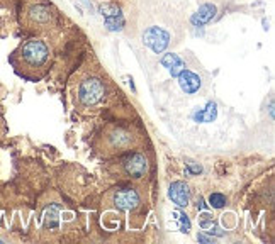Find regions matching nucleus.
Masks as SVG:
<instances>
[{
  "label": "nucleus",
  "instance_id": "1",
  "mask_svg": "<svg viewBox=\"0 0 275 244\" xmlns=\"http://www.w3.org/2000/svg\"><path fill=\"white\" fill-rule=\"evenodd\" d=\"M19 58L26 66L29 68H39L43 66L48 58H50V50L46 42L41 39H29L26 41L19 50Z\"/></svg>",
  "mask_w": 275,
  "mask_h": 244
},
{
  "label": "nucleus",
  "instance_id": "2",
  "mask_svg": "<svg viewBox=\"0 0 275 244\" xmlns=\"http://www.w3.org/2000/svg\"><path fill=\"white\" fill-rule=\"evenodd\" d=\"M105 86L99 78H89L78 86V100L85 107H94L104 99Z\"/></svg>",
  "mask_w": 275,
  "mask_h": 244
},
{
  "label": "nucleus",
  "instance_id": "3",
  "mask_svg": "<svg viewBox=\"0 0 275 244\" xmlns=\"http://www.w3.org/2000/svg\"><path fill=\"white\" fill-rule=\"evenodd\" d=\"M143 45L148 46L155 54L163 53L170 45V32H166L161 27H148L143 34Z\"/></svg>",
  "mask_w": 275,
  "mask_h": 244
},
{
  "label": "nucleus",
  "instance_id": "4",
  "mask_svg": "<svg viewBox=\"0 0 275 244\" xmlns=\"http://www.w3.org/2000/svg\"><path fill=\"white\" fill-rule=\"evenodd\" d=\"M122 168L129 176L141 178L148 170V161L141 153H131L122 160Z\"/></svg>",
  "mask_w": 275,
  "mask_h": 244
},
{
  "label": "nucleus",
  "instance_id": "5",
  "mask_svg": "<svg viewBox=\"0 0 275 244\" xmlns=\"http://www.w3.org/2000/svg\"><path fill=\"white\" fill-rule=\"evenodd\" d=\"M114 205L116 209L124 210H134L139 205V195L136 193V190L133 188H122V190H117L114 193Z\"/></svg>",
  "mask_w": 275,
  "mask_h": 244
},
{
  "label": "nucleus",
  "instance_id": "6",
  "mask_svg": "<svg viewBox=\"0 0 275 244\" xmlns=\"http://www.w3.org/2000/svg\"><path fill=\"white\" fill-rule=\"evenodd\" d=\"M177 80H179V85L180 88L185 92V94L192 95L196 94V92H199V88H201L202 85V80L199 75H196L194 72H191V70L183 68L182 72L179 73V77H177Z\"/></svg>",
  "mask_w": 275,
  "mask_h": 244
},
{
  "label": "nucleus",
  "instance_id": "7",
  "mask_svg": "<svg viewBox=\"0 0 275 244\" xmlns=\"http://www.w3.org/2000/svg\"><path fill=\"white\" fill-rule=\"evenodd\" d=\"M168 197L177 207H187L191 200V190L183 182H174L168 188Z\"/></svg>",
  "mask_w": 275,
  "mask_h": 244
},
{
  "label": "nucleus",
  "instance_id": "8",
  "mask_svg": "<svg viewBox=\"0 0 275 244\" xmlns=\"http://www.w3.org/2000/svg\"><path fill=\"white\" fill-rule=\"evenodd\" d=\"M216 12H218V9H216L214 4H202L197 12L191 17V23H192L194 27H202V26L211 23V20L214 19Z\"/></svg>",
  "mask_w": 275,
  "mask_h": 244
},
{
  "label": "nucleus",
  "instance_id": "9",
  "mask_svg": "<svg viewBox=\"0 0 275 244\" xmlns=\"http://www.w3.org/2000/svg\"><path fill=\"white\" fill-rule=\"evenodd\" d=\"M160 63H161V66L168 70V73L172 75V77H179V73L182 72L183 68H185V63H183V59L179 56V54H175V53H166L161 56L160 59Z\"/></svg>",
  "mask_w": 275,
  "mask_h": 244
},
{
  "label": "nucleus",
  "instance_id": "10",
  "mask_svg": "<svg viewBox=\"0 0 275 244\" xmlns=\"http://www.w3.org/2000/svg\"><path fill=\"white\" fill-rule=\"evenodd\" d=\"M218 117V105L216 102H207V105L204 108H197L196 112L192 114V119L196 122H213Z\"/></svg>",
  "mask_w": 275,
  "mask_h": 244
},
{
  "label": "nucleus",
  "instance_id": "11",
  "mask_svg": "<svg viewBox=\"0 0 275 244\" xmlns=\"http://www.w3.org/2000/svg\"><path fill=\"white\" fill-rule=\"evenodd\" d=\"M109 139L114 148L122 149V148H128L129 143H131V134L128 131H124V129H116V131H112V134L109 136Z\"/></svg>",
  "mask_w": 275,
  "mask_h": 244
},
{
  "label": "nucleus",
  "instance_id": "12",
  "mask_svg": "<svg viewBox=\"0 0 275 244\" xmlns=\"http://www.w3.org/2000/svg\"><path fill=\"white\" fill-rule=\"evenodd\" d=\"M29 17L32 20H36V23H48V20L51 19V10L46 7V5H32V7L29 9Z\"/></svg>",
  "mask_w": 275,
  "mask_h": 244
},
{
  "label": "nucleus",
  "instance_id": "13",
  "mask_svg": "<svg viewBox=\"0 0 275 244\" xmlns=\"http://www.w3.org/2000/svg\"><path fill=\"white\" fill-rule=\"evenodd\" d=\"M104 24L109 31L117 32V31H122L126 20H124V15L121 12V14H116V15H109V17H104Z\"/></svg>",
  "mask_w": 275,
  "mask_h": 244
},
{
  "label": "nucleus",
  "instance_id": "14",
  "mask_svg": "<svg viewBox=\"0 0 275 244\" xmlns=\"http://www.w3.org/2000/svg\"><path fill=\"white\" fill-rule=\"evenodd\" d=\"M226 204H228V198H226L223 193L216 192L209 195V205H211L213 209H223L226 207Z\"/></svg>",
  "mask_w": 275,
  "mask_h": 244
},
{
  "label": "nucleus",
  "instance_id": "15",
  "mask_svg": "<svg viewBox=\"0 0 275 244\" xmlns=\"http://www.w3.org/2000/svg\"><path fill=\"white\" fill-rule=\"evenodd\" d=\"M45 226L53 229V227L58 226V209L56 207H50L46 210V215H45Z\"/></svg>",
  "mask_w": 275,
  "mask_h": 244
},
{
  "label": "nucleus",
  "instance_id": "16",
  "mask_svg": "<svg viewBox=\"0 0 275 244\" xmlns=\"http://www.w3.org/2000/svg\"><path fill=\"white\" fill-rule=\"evenodd\" d=\"M175 215L180 222V232H185L187 234V232L191 231V220H188L187 214L185 212H175Z\"/></svg>",
  "mask_w": 275,
  "mask_h": 244
},
{
  "label": "nucleus",
  "instance_id": "17",
  "mask_svg": "<svg viewBox=\"0 0 275 244\" xmlns=\"http://www.w3.org/2000/svg\"><path fill=\"white\" fill-rule=\"evenodd\" d=\"M100 14L102 17H109V15H116V14H121V9H117L116 5H111V4H104L100 5Z\"/></svg>",
  "mask_w": 275,
  "mask_h": 244
},
{
  "label": "nucleus",
  "instance_id": "18",
  "mask_svg": "<svg viewBox=\"0 0 275 244\" xmlns=\"http://www.w3.org/2000/svg\"><path fill=\"white\" fill-rule=\"evenodd\" d=\"M199 224H201L202 229H209V227H211L213 224H216V222H214L213 215L209 212H202L201 219H199Z\"/></svg>",
  "mask_w": 275,
  "mask_h": 244
},
{
  "label": "nucleus",
  "instance_id": "19",
  "mask_svg": "<svg viewBox=\"0 0 275 244\" xmlns=\"http://www.w3.org/2000/svg\"><path fill=\"white\" fill-rule=\"evenodd\" d=\"M187 173L188 175H199V173H202V166L199 163H187Z\"/></svg>",
  "mask_w": 275,
  "mask_h": 244
},
{
  "label": "nucleus",
  "instance_id": "20",
  "mask_svg": "<svg viewBox=\"0 0 275 244\" xmlns=\"http://www.w3.org/2000/svg\"><path fill=\"white\" fill-rule=\"evenodd\" d=\"M197 241L199 242H206V244H213L214 242V237L213 236H206V234H199L197 236Z\"/></svg>",
  "mask_w": 275,
  "mask_h": 244
},
{
  "label": "nucleus",
  "instance_id": "21",
  "mask_svg": "<svg viewBox=\"0 0 275 244\" xmlns=\"http://www.w3.org/2000/svg\"><path fill=\"white\" fill-rule=\"evenodd\" d=\"M197 209H199V210H206V209H207L206 200H204V198H199V200H197Z\"/></svg>",
  "mask_w": 275,
  "mask_h": 244
}]
</instances>
